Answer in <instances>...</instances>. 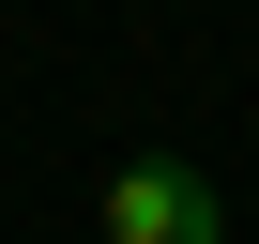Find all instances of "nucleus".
<instances>
[{
	"instance_id": "obj_1",
	"label": "nucleus",
	"mask_w": 259,
	"mask_h": 244,
	"mask_svg": "<svg viewBox=\"0 0 259 244\" xmlns=\"http://www.w3.org/2000/svg\"><path fill=\"white\" fill-rule=\"evenodd\" d=\"M107 229H122V244H229V198H213L183 153H138V168L107 183Z\"/></svg>"
}]
</instances>
